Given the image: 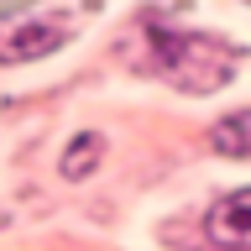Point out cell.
Here are the masks:
<instances>
[{
    "label": "cell",
    "mask_w": 251,
    "mask_h": 251,
    "mask_svg": "<svg viewBox=\"0 0 251 251\" xmlns=\"http://www.w3.org/2000/svg\"><path fill=\"white\" fill-rule=\"evenodd\" d=\"M68 37L63 16H0V63H26L42 58Z\"/></svg>",
    "instance_id": "obj_2"
},
{
    "label": "cell",
    "mask_w": 251,
    "mask_h": 251,
    "mask_svg": "<svg viewBox=\"0 0 251 251\" xmlns=\"http://www.w3.org/2000/svg\"><path fill=\"white\" fill-rule=\"evenodd\" d=\"M157 47V63H162V74L188 94H209V89H225L235 74V63H241V47L220 42V37H199V31H162L152 21L147 26Z\"/></svg>",
    "instance_id": "obj_1"
},
{
    "label": "cell",
    "mask_w": 251,
    "mask_h": 251,
    "mask_svg": "<svg viewBox=\"0 0 251 251\" xmlns=\"http://www.w3.org/2000/svg\"><path fill=\"white\" fill-rule=\"evenodd\" d=\"M94 157H100V136H78L74 147H68V157H63V173H68V178H84V173L94 168Z\"/></svg>",
    "instance_id": "obj_5"
},
{
    "label": "cell",
    "mask_w": 251,
    "mask_h": 251,
    "mask_svg": "<svg viewBox=\"0 0 251 251\" xmlns=\"http://www.w3.org/2000/svg\"><path fill=\"white\" fill-rule=\"evenodd\" d=\"M235 251H251V246H235Z\"/></svg>",
    "instance_id": "obj_6"
},
{
    "label": "cell",
    "mask_w": 251,
    "mask_h": 251,
    "mask_svg": "<svg viewBox=\"0 0 251 251\" xmlns=\"http://www.w3.org/2000/svg\"><path fill=\"white\" fill-rule=\"evenodd\" d=\"M209 241L215 246H251V188H235L209 209Z\"/></svg>",
    "instance_id": "obj_3"
},
{
    "label": "cell",
    "mask_w": 251,
    "mask_h": 251,
    "mask_svg": "<svg viewBox=\"0 0 251 251\" xmlns=\"http://www.w3.org/2000/svg\"><path fill=\"white\" fill-rule=\"evenodd\" d=\"M209 147L225 157H251V110H235L209 131Z\"/></svg>",
    "instance_id": "obj_4"
}]
</instances>
